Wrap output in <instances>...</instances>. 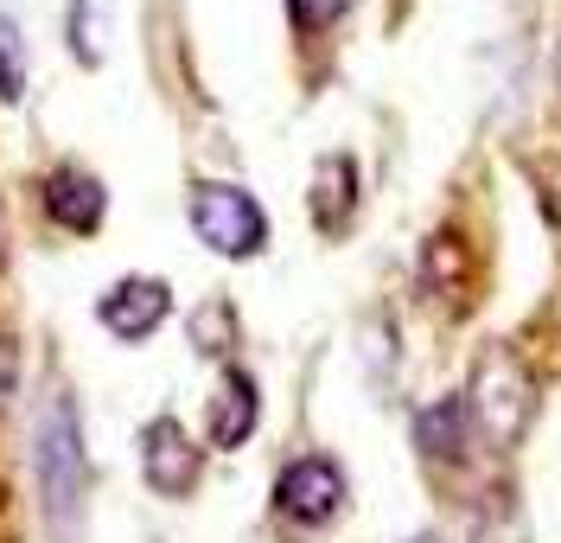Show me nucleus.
I'll return each mask as SVG.
<instances>
[{
    "label": "nucleus",
    "instance_id": "obj_14",
    "mask_svg": "<svg viewBox=\"0 0 561 543\" xmlns=\"http://www.w3.org/2000/svg\"><path fill=\"white\" fill-rule=\"evenodd\" d=\"M287 13H294L300 33H325L332 20H345L351 13V0H287Z\"/></svg>",
    "mask_w": 561,
    "mask_h": 543
},
{
    "label": "nucleus",
    "instance_id": "obj_3",
    "mask_svg": "<svg viewBox=\"0 0 561 543\" xmlns=\"http://www.w3.org/2000/svg\"><path fill=\"white\" fill-rule=\"evenodd\" d=\"M529 397H536V384H529V371L517 364V352H491L479 364V377H472V416L485 422L491 441H511V434L529 422Z\"/></svg>",
    "mask_w": 561,
    "mask_h": 543
},
{
    "label": "nucleus",
    "instance_id": "obj_8",
    "mask_svg": "<svg viewBox=\"0 0 561 543\" xmlns=\"http://www.w3.org/2000/svg\"><path fill=\"white\" fill-rule=\"evenodd\" d=\"M255 422H262V391H255V377H249L243 364H230L217 377V397L205 409L210 448H243L249 434H255Z\"/></svg>",
    "mask_w": 561,
    "mask_h": 543
},
{
    "label": "nucleus",
    "instance_id": "obj_6",
    "mask_svg": "<svg viewBox=\"0 0 561 543\" xmlns=\"http://www.w3.org/2000/svg\"><path fill=\"white\" fill-rule=\"evenodd\" d=\"M173 314V289L160 282V275H122L115 289L96 301V320L115 332V339H147V332H160V320Z\"/></svg>",
    "mask_w": 561,
    "mask_h": 543
},
{
    "label": "nucleus",
    "instance_id": "obj_1",
    "mask_svg": "<svg viewBox=\"0 0 561 543\" xmlns=\"http://www.w3.org/2000/svg\"><path fill=\"white\" fill-rule=\"evenodd\" d=\"M33 473H38V506L58 543H77L83 506H90V448L77 429V403L51 397L33 429Z\"/></svg>",
    "mask_w": 561,
    "mask_h": 543
},
{
    "label": "nucleus",
    "instance_id": "obj_11",
    "mask_svg": "<svg viewBox=\"0 0 561 543\" xmlns=\"http://www.w3.org/2000/svg\"><path fill=\"white\" fill-rule=\"evenodd\" d=\"M70 58L77 65H103L108 58V0H70Z\"/></svg>",
    "mask_w": 561,
    "mask_h": 543
},
{
    "label": "nucleus",
    "instance_id": "obj_10",
    "mask_svg": "<svg viewBox=\"0 0 561 543\" xmlns=\"http://www.w3.org/2000/svg\"><path fill=\"white\" fill-rule=\"evenodd\" d=\"M466 434H472V403H466V391L427 403L415 416V448L427 461H459L466 454Z\"/></svg>",
    "mask_w": 561,
    "mask_h": 543
},
{
    "label": "nucleus",
    "instance_id": "obj_16",
    "mask_svg": "<svg viewBox=\"0 0 561 543\" xmlns=\"http://www.w3.org/2000/svg\"><path fill=\"white\" fill-rule=\"evenodd\" d=\"M556 77H561V38H556Z\"/></svg>",
    "mask_w": 561,
    "mask_h": 543
},
{
    "label": "nucleus",
    "instance_id": "obj_2",
    "mask_svg": "<svg viewBox=\"0 0 561 543\" xmlns=\"http://www.w3.org/2000/svg\"><path fill=\"white\" fill-rule=\"evenodd\" d=\"M192 230H198V244H210V250L230 256V262H243V256H255L268 244L262 205L249 199L243 185H224V180L192 185Z\"/></svg>",
    "mask_w": 561,
    "mask_h": 543
},
{
    "label": "nucleus",
    "instance_id": "obj_17",
    "mask_svg": "<svg viewBox=\"0 0 561 543\" xmlns=\"http://www.w3.org/2000/svg\"><path fill=\"white\" fill-rule=\"evenodd\" d=\"M0 230H7V224H0Z\"/></svg>",
    "mask_w": 561,
    "mask_h": 543
},
{
    "label": "nucleus",
    "instance_id": "obj_4",
    "mask_svg": "<svg viewBox=\"0 0 561 543\" xmlns=\"http://www.w3.org/2000/svg\"><path fill=\"white\" fill-rule=\"evenodd\" d=\"M275 506L280 518H294V524H332L339 506H345V473L339 461H325V454H300V461H287L275 479Z\"/></svg>",
    "mask_w": 561,
    "mask_h": 543
},
{
    "label": "nucleus",
    "instance_id": "obj_7",
    "mask_svg": "<svg viewBox=\"0 0 561 543\" xmlns=\"http://www.w3.org/2000/svg\"><path fill=\"white\" fill-rule=\"evenodd\" d=\"M38 199H45V217L70 230V237H90L108 212V192L96 173H83V167H51L45 185H38Z\"/></svg>",
    "mask_w": 561,
    "mask_h": 543
},
{
    "label": "nucleus",
    "instance_id": "obj_5",
    "mask_svg": "<svg viewBox=\"0 0 561 543\" xmlns=\"http://www.w3.org/2000/svg\"><path fill=\"white\" fill-rule=\"evenodd\" d=\"M140 479L160 499H192V486H198V448H192V434L179 429L173 416H153L140 429Z\"/></svg>",
    "mask_w": 561,
    "mask_h": 543
},
{
    "label": "nucleus",
    "instance_id": "obj_12",
    "mask_svg": "<svg viewBox=\"0 0 561 543\" xmlns=\"http://www.w3.org/2000/svg\"><path fill=\"white\" fill-rule=\"evenodd\" d=\"M20 97H26V38L13 13H0V103H20Z\"/></svg>",
    "mask_w": 561,
    "mask_h": 543
},
{
    "label": "nucleus",
    "instance_id": "obj_13",
    "mask_svg": "<svg viewBox=\"0 0 561 543\" xmlns=\"http://www.w3.org/2000/svg\"><path fill=\"white\" fill-rule=\"evenodd\" d=\"M230 332H237L230 307H224V301H210L205 314L192 320V346H198V352H230Z\"/></svg>",
    "mask_w": 561,
    "mask_h": 543
},
{
    "label": "nucleus",
    "instance_id": "obj_9",
    "mask_svg": "<svg viewBox=\"0 0 561 543\" xmlns=\"http://www.w3.org/2000/svg\"><path fill=\"white\" fill-rule=\"evenodd\" d=\"M307 205H313V224L325 237H339L357 212V160L351 154H325L313 167V192H307Z\"/></svg>",
    "mask_w": 561,
    "mask_h": 543
},
{
    "label": "nucleus",
    "instance_id": "obj_15",
    "mask_svg": "<svg viewBox=\"0 0 561 543\" xmlns=\"http://www.w3.org/2000/svg\"><path fill=\"white\" fill-rule=\"evenodd\" d=\"M13 384H20V352H13V339L0 332V403L13 397Z\"/></svg>",
    "mask_w": 561,
    "mask_h": 543
}]
</instances>
